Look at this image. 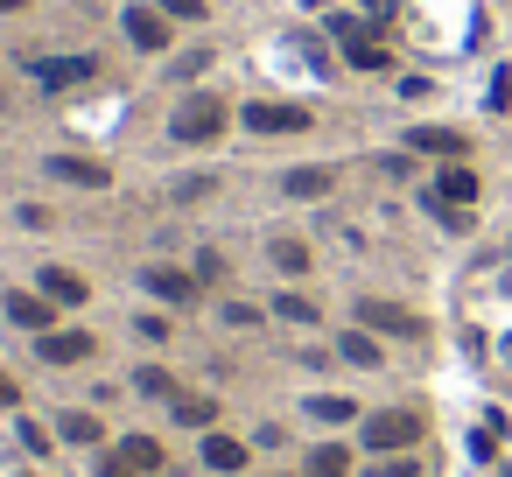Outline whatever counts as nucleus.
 Segmentation results:
<instances>
[{
	"label": "nucleus",
	"mask_w": 512,
	"mask_h": 477,
	"mask_svg": "<svg viewBox=\"0 0 512 477\" xmlns=\"http://www.w3.org/2000/svg\"><path fill=\"white\" fill-rule=\"evenodd\" d=\"M218 134H225V106L211 92H197V99L176 106V141H218Z\"/></svg>",
	"instance_id": "f257e3e1"
},
{
	"label": "nucleus",
	"mask_w": 512,
	"mask_h": 477,
	"mask_svg": "<svg viewBox=\"0 0 512 477\" xmlns=\"http://www.w3.org/2000/svg\"><path fill=\"white\" fill-rule=\"evenodd\" d=\"M365 442H372V449H407V442H421V414L386 407V414H372V421H365Z\"/></svg>",
	"instance_id": "f03ea898"
},
{
	"label": "nucleus",
	"mask_w": 512,
	"mask_h": 477,
	"mask_svg": "<svg viewBox=\"0 0 512 477\" xmlns=\"http://www.w3.org/2000/svg\"><path fill=\"white\" fill-rule=\"evenodd\" d=\"M99 71V57H36V85L43 92H64V85H85Z\"/></svg>",
	"instance_id": "7ed1b4c3"
},
{
	"label": "nucleus",
	"mask_w": 512,
	"mask_h": 477,
	"mask_svg": "<svg viewBox=\"0 0 512 477\" xmlns=\"http://www.w3.org/2000/svg\"><path fill=\"white\" fill-rule=\"evenodd\" d=\"M246 127H253V134H302L309 113H302V106H267V99H260V106H246Z\"/></svg>",
	"instance_id": "20e7f679"
},
{
	"label": "nucleus",
	"mask_w": 512,
	"mask_h": 477,
	"mask_svg": "<svg viewBox=\"0 0 512 477\" xmlns=\"http://www.w3.org/2000/svg\"><path fill=\"white\" fill-rule=\"evenodd\" d=\"M358 316H365V330H386V337H421V316H414V309H393V302H365Z\"/></svg>",
	"instance_id": "39448f33"
},
{
	"label": "nucleus",
	"mask_w": 512,
	"mask_h": 477,
	"mask_svg": "<svg viewBox=\"0 0 512 477\" xmlns=\"http://www.w3.org/2000/svg\"><path fill=\"white\" fill-rule=\"evenodd\" d=\"M470 197H477V176H470V169H442V176H435V197H428V204H449V211H463Z\"/></svg>",
	"instance_id": "423d86ee"
},
{
	"label": "nucleus",
	"mask_w": 512,
	"mask_h": 477,
	"mask_svg": "<svg viewBox=\"0 0 512 477\" xmlns=\"http://www.w3.org/2000/svg\"><path fill=\"white\" fill-rule=\"evenodd\" d=\"M148 295H162V302H197V274H176V267H148Z\"/></svg>",
	"instance_id": "0eeeda50"
},
{
	"label": "nucleus",
	"mask_w": 512,
	"mask_h": 477,
	"mask_svg": "<svg viewBox=\"0 0 512 477\" xmlns=\"http://www.w3.org/2000/svg\"><path fill=\"white\" fill-rule=\"evenodd\" d=\"M85 351H92L85 330H43V358H50V365H78Z\"/></svg>",
	"instance_id": "6e6552de"
},
{
	"label": "nucleus",
	"mask_w": 512,
	"mask_h": 477,
	"mask_svg": "<svg viewBox=\"0 0 512 477\" xmlns=\"http://www.w3.org/2000/svg\"><path fill=\"white\" fill-rule=\"evenodd\" d=\"M344 57H351L358 71H386V43H372V36L351 29V22H344Z\"/></svg>",
	"instance_id": "1a4fd4ad"
},
{
	"label": "nucleus",
	"mask_w": 512,
	"mask_h": 477,
	"mask_svg": "<svg viewBox=\"0 0 512 477\" xmlns=\"http://www.w3.org/2000/svg\"><path fill=\"white\" fill-rule=\"evenodd\" d=\"M127 36H134L141 50H162V43H169V29H162L155 8H127Z\"/></svg>",
	"instance_id": "9d476101"
},
{
	"label": "nucleus",
	"mask_w": 512,
	"mask_h": 477,
	"mask_svg": "<svg viewBox=\"0 0 512 477\" xmlns=\"http://www.w3.org/2000/svg\"><path fill=\"white\" fill-rule=\"evenodd\" d=\"M50 176H64V183H78V190H106V169H99V162H78V155H57Z\"/></svg>",
	"instance_id": "9b49d317"
},
{
	"label": "nucleus",
	"mask_w": 512,
	"mask_h": 477,
	"mask_svg": "<svg viewBox=\"0 0 512 477\" xmlns=\"http://www.w3.org/2000/svg\"><path fill=\"white\" fill-rule=\"evenodd\" d=\"M407 148H421V155H463V134H449V127H414Z\"/></svg>",
	"instance_id": "f8f14e48"
},
{
	"label": "nucleus",
	"mask_w": 512,
	"mask_h": 477,
	"mask_svg": "<svg viewBox=\"0 0 512 477\" xmlns=\"http://www.w3.org/2000/svg\"><path fill=\"white\" fill-rule=\"evenodd\" d=\"M43 295H50V302H85V281H78L71 267H43Z\"/></svg>",
	"instance_id": "ddd939ff"
},
{
	"label": "nucleus",
	"mask_w": 512,
	"mask_h": 477,
	"mask_svg": "<svg viewBox=\"0 0 512 477\" xmlns=\"http://www.w3.org/2000/svg\"><path fill=\"white\" fill-rule=\"evenodd\" d=\"M8 316L22 323V330H50V295L36 302V295H8Z\"/></svg>",
	"instance_id": "4468645a"
},
{
	"label": "nucleus",
	"mask_w": 512,
	"mask_h": 477,
	"mask_svg": "<svg viewBox=\"0 0 512 477\" xmlns=\"http://www.w3.org/2000/svg\"><path fill=\"white\" fill-rule=\"evenodd\" d=\"M204 463H211V470H239V463H246V442H232V435H204Z\"/></svg>",
	"instance_id": "2eb2a0df"
},
{
	"label": "nucleus",
	"mask_w": 512,
	"mask_h": 477,
	"mask_svg": "<svg viewBox=\"0 0 512 477\" xmlns=\"http://www.w3.org/2000/svg\"><path fill=\"white\" fill-rule=\"evenodd\" d=\"M120 456H127L134 470H162V442H155V435H127V442H120Z\"/></svg>",
	"instance_id": "dca6fc26"
},
{
	"label": "nucleus",
	"mask_w": 512,
	"mask_h": 477,
	"mask_svg": "<svg viewBox=\"0 0 512 477\" xmlns=\"http://www.w3.org/2000/svg\"><path fill=\"white\" fill-rule=\"evenodd\" d=\"M211 414H218V407H211L204 393H176V421H190V428H211Z\"/></svg>",
	"instance_id": "f3484780"
},
{
	"label": "nucleus",
	"mask_w": 512,
	"mask_h": 477,
	"mask_svg": "<svg viewBox=\"0 0 512 477\" xmlns=\"http://www.w3.org/2000/svg\"><path fill=\"white\" fill-rule=\"evenodd\" d=\"M309 414H316V421H351V414H358V400H344V393H316V400H309Z\"/></svg>",
	"instance_id": "a211bd4d"
},
{
	"label": "nucleus",
	"mask_w": 512,
	"mask_h": 477,
	"mask_svg": "<svg viewBox=\"0 0 512 477\" xmlns=\"http://www.w3.org/2000/svg\"><path fill=\"white\" fill-rule=\"evenodd\" d=\"M330 190V169H295L288 176V197H323Z\"/></svg>",
	"instance_id": "6ab92c4d"
},
{
	"label": "nucleus",
	"mask_w": 512,
	"mask_h": 477,
	"mask_svg": "<svg viewBox=\"0 0 512 477\" xmlns=\"http://www.w3.org/2000/svg\"><path fill=\"white\" fill-rule=\"evenodd\" d=\"M344 470H351V456H344V449H316L302 477H344Z\"/></svg>",
	"instance_id": "aec40b11"
},
{
	"label": "nucleus",
	"mask_w": 512,
	"mask_h": 477,
	"mask_svg": "<svg viewBox=\"0 0 512 477\" xmlns=\"http://www.w3.org/2000/svg\"><path fill=\"white\" fill-rule=\"evenodd\" d=\"M274 267H281V274H302V267H309V246H302V239H281V246H274Z\"/></svg>",
	"instance_id": "412c9836"
},
{
	"label": "nucleus",
	"mask_w": 512,
	"mask_h": 477,
	"mask_svg": "<svg viewBox=\"0 0 512 477\" xmlns=\"http://www.w3.org/2000/svg\"><path fill=\"white\" fill-rule=\"evenodd\" d=\"M337 351H344V358H351V365H379V344H372V337H365V330H351V337H344V344H337Z\"/></svg>",
	"instance_id": "4be33fe9"
},
{
	"label": "nucleus",
	"mask_w": 512,
	"mask_h": 477,
	"mask_svg": "<svg viewBox=\"0 0 512 477\" xmlns=\"http://www.w3.org/2000/svg\"><path fill=\"white\" fill-rule=\"evenodd\" d=\"M134 386H141V393H148V400H176V379H169V372H162V365H148V372H141V379H134Z\"/></svg>",
	"instance_id": "5701e85b"
},
{
	"label": "nucleus",
	"mask_w": 512,
	"mask_h": 477,
	"mask_svg": "<svg viewBox=\"0 0 512 477\" xmlns=\"http://www.w3.org/2000/svg\"><path fill=\"white\" fill-rule=\"evenodd\" d=\"M274 309H281V316H288V323H316V302H309V295H281V302H274Z\"/></svg>",
	"instance_id": "b1692460"
},
{
	"label": "nucleus",
	"mask_w": 512,
	"mask_h": 477,
	"mask_svg": "<svg viewBox=\"0 0 512 477\" xmlns=\"http://www.w3.org/2000/svg\"><path fill=\"white\" fill-rule=\"evenodd\" d=\"M64 435H71V442H92L99 421H92V414H64Z\"/></svg>",
	"instance_id": "393cba45"
},
{
	"label": "nucleus",
	"mask_w": 512,
	"mask_h": 477,
	"mask_svg": "<svg viewBox=\"0 0 512 477\" xmlns=\"http://www.w3.org/2000/svg\"><path fill=\"white\" fill-rule=\"evenodd\" d=\"M162 8H169V15H183V22H197V15H204V0H162Z\"/></svg>",
	"instance_id": "a878e982"
},
{
	"label": "nucleus",
	"mask_w": 512,
	"mask_h": 477,
	"mask_svg": "<svg viewBox=\"0 0 512 477\" xmlns=\"http://www.w3.org/2000/svg\"><path fill=\"white\" fill-rule=\"evenodd\" d=\"M99 477H141V470H134L127 456H113V463H99Z\"/></svg>",
	"instance_id": "bb28decb"
},
{
	"label": "nucleus",
	"mask_w": 512,
	"mask_h": 477,
	"mask_svg": "<svg viewBox=\"0 0 512 477\" xmlns=\"http://www.w3.org/2000/svg\"><path fill=\"white\" fill-rule=\"evenodd\" d=\"M0 407H15V379L8 372H0Z\"/></svg>",
	"instance_id": "cd10ccee"
},
{
	"label": "nucleus",
	"mask_w": 512,
	"mask_h": 477,
	"mask_svg": "<svg viewBox=\"0 0 512 477\" xmlns=\"http://www.w3.org/2000/svg\"><path fill=\"white\" fill-rule=\"evenodd\" d=\"M0 8H22V0H0Z\"/></svg>",
	"instance_id": "c85d7f7f"
}]
</instances>
